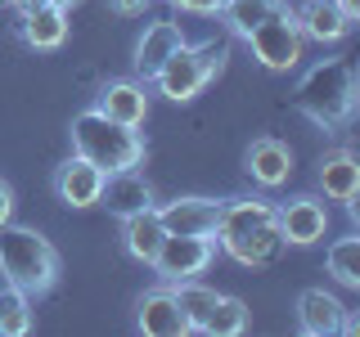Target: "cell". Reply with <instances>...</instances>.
Segmentation results:
<instances>
[{
  "label": "cell",
  "instance_id": "ba28073f",
  "mask_svg": "<svg viewBox=\"0 0 360 337\" xmlns=\"http://www.w3.org/2000/svg\"><path fill=\"white\" fill-rule=\"evenodd\" d=\"M167 234H198V239H217V220H221V198H202V194H185L158 207Z\"/></svg>",
  "mask_w": 360,
  "mask_h": 337
},
{
  "label": "cell",
  "instance_id": "d4e9b609",
  "mask_svg": "<svg viewBox=\"0 0 360 337\" xmlns=\"http://www.w3.org/2000/svg\"><path fill=\"white\" fill-rule=\"evenodd\" d=\"M248 329V306L239 297H217V306H212L207 315V324H202V333H212V337H239Z\"/></svg>",
  "mask_w": 360,
  "mask_h": 337
},
{
  "label": "cell",
  "instance_id": "3957f363",
  "mask_svg": "<svg viewBox=\"0 0 360 337\" xmlns=\"http://www.w3.org/2000/svg\"><path fill=\"white\" fill-rule=\"evenodd\" d=\"M0 275H5V284L22 288L27 297H45L54 288V279H59V252L32 225L5 220L0 225Z\"/></svg>",
  "mask_w": 360,
  "mask_h": 337
},
{
  "label": "cell",
  "instance_id": "ffe728a7",
  "mask_svg": "<svg viewBox=\"0 0 360 337\" xmlns=\"http://www.w3.org/2000/svg\"><path fill=\"white\" fill-rule=\"evenodd\" d=\"M162 239H167V230H162V220H158V207H144V211H135V216L122 220V247H127V256H135V261H144V265L153 261V252H158Z\"/></svg>",
  "mask_w": 360,
  "mask_h": 337
},
{
  "label": "cell",
  "instance_id": "5bb4252c",
  "mask_svg": "<svg viewBox=\"0 0 360 337\" xmlns=\"http://www.w3.org/2000/svg\"><path fill=\"white\" fill-rule=\"evenodd\" d=\"M185 45V32H180V22L172 18H153L149 27H144V37L135 41V72L144 77V81H153V72L162 67L172 54Z\"/></svg>",
  "mask_w": 360,
  "mask_h": 337
},
{
  "label": "cell",
  "instance_id": "e0dca14e",
  "mask_svg": "<svg viewBox=\"0 0 360 337\" xmlns=\"http://www.w3.org/2000/svg\"><path fill=\"white\" fill-rule=\"evenodd\" d=\"M342 315H347V306L333 297V292H324V288H307L297 297V329L307 337L338 333V329H342Z\"/></svg>",
  "mask_w": 360,
  "mask_h": 337
},
{
  "label": "cell",
  "instance_id": "f546056e",
  "mask_svg": "<svg viewBox=\"0 0 360 337\" xmlns=\"http://www.w3.org/2000/svg\"><path fill=\"white\" fill-rule=\"evenodd\" d=\"M50 5H59V9H72V5H82V0H50Z\"/></svg>",
  "mask_w": 360,
  "mask_h": 337
},
{
  "label": "cell",
  "instance_id": "8fae6325",
  "mask_svg": "<svg viewBox=\"0 0 360 337\" xmlns=\"http://www.w3.org/2000/svg\"><path fill=\"white\" fill-rule=\"evenodd\" d=\"M135 310H140L135 324H140V333H149V337H185V333H194V329H189V315L180 310V301L172 292V284L144 292Z\"/></svg>",
  "mask_w": 360,
  "mask_h": 337
},
{
  "label": "cell",
  "instance_id": "7402d4cb",
  "mask_svg": "<svg viewBox=\"0 0 360 337\" xmlns=\"http://www.w3.org/2000/svg\"><path fill=\"white\" fill-rule=\"evenodd\" d=\"M32 333V297L14 284L0 288V337H27Z\"/></svg>",
  "mask_w": 360,
  "mask_h": 337
},
{
  "label": "cell",
  "instance_id": "30bf717a",
  "mask_svg": "<svg viewBox=\"0 0 360 337\" xmlns=\"http://www.w3.org/2000/svg\"><path fill=\"white\" fill-rule=\"evenodd\" d=\"M95 207H108L117 220H127V216H135V211L153 207V189H149V180H144L140 166H122V171L104 176V189H99Z\"/></svg>",
  "mask_w": 360,
  "mask_h": 337
},
{
  "label": "cell",
  "instance_id": "44dd1931",
  "mask_svg": "<svg viewBox=\"0 0 360 337\" xmlns=\"http://www.w3.org/2000/svg\"><path fill=\"white\" fill-rule=\"evenodd\" d=\"M324 265H329V275L342 288H360V239H356V234L333 239L329 252H324Z\"/></svg>",
  "mask_w": 360,
  "mask_h": 337
},
{
  "label": "cell",
  "instance_id": "7a4b0ae2",
  "mask_svg": "<svg viewBox=\"0 0 360 337\" xmlns=\"http://www.w3.org/2000/svg\"><path fill=\"white\" fill-rule=\"evenodd\" d=\"M356 104H360V81H356V67L347 59L315 63L297 81V90H292V108L324 131H342L356 117Z\"/></svg>",
  "mask_w": 360,
  "mask_h": 337
},
{
  "label": "cell",
  "instance_id": "4fadbf2b",
  "mask_svg": "<svg viewBox=\"0 0 360 337\" xmlns=\"http://www.w3.org/2000/svg\"><path fill=\"white\" fill-rule=\"evenodd\" d=\"M18 32L32 50H59L68 41V9L50 5V0H27L18 18Z\"/></svg>",
  "mask_w": 360,
  "mask_h": 337
},
{
  "label": "cell",
  "instance_id": "277c9868",
  "mask_svg": "<svg viewBox=\"0 0 360 337\" xmlns=\"http://www.w3.org/2000/svg\"><path fill=\"white\" fill-rule=\"evenodd\" d=\"M72 153H82L86 162H95L99 171H122V166L144 162V135L135 126L104 117L99 108H86L72 117Z\"/></svg>",
  "mask_w": 360,
  "mask_h": 337
},
{
  "label": "cell",
  "instance_id": "7c38bea8",
  "mask_svg": "<svg viewBox=\"0 0 360 337\" xmlns=\"http://www.w3.org/2000/svg\"><path fill=\"white\" fill-rule=\"evenodd\" d=\"M99 189H104V171L95 162H86L82 153H72L68 162H59L54 171V194H59L63 207H95Z\"/></svg>",
  "mask_w": 360,
  "mask_h": 337
},
{
  "label": "cell",
  "instance_id": "6da1fadb",
  "mask_svg": "<svg viewBox=\"0 0 360 337\" xmlns=\"http://www.w3.org/2000/svg\"><path fill=\"white\" fill-rule=\"evenodd\" d=\"M217 247L239 265H270L279 256V216L266 198H225L217 220Z\"/></svg>",
  "mask_w": 360,
  "mask_h": 337
},
{
  "label": "cell",
  "instance_id": "9a60e30c",
  "mask_svg": "<svg viewBox=\"0 0 360 337\" xmlns=\"http://www.w3.org/2000/svg\"><path fill=\"white\" fill-rule=\"evenodd\" d=\"M243 162H248V176H252L262 189H279L292 176V149L284 140H275V135L252 140V149H248Z\"/></svg>",
  "mask_w": 360,
  "mask_h": 337
},
{
  "label": "cell",
  "instance_id": "cb8c5ba5",
  "mask_svg": "<svg viewBox=\"0 0 360 337\" xmlns=\"http://www.w3.org/2000/svg\"><path fill=\"white\" fill-rule=\"evenodd\" d=\"M172 292H176L180 310L189 315V329H194V333H202V324H207V315H212V306H217V297H221V292H217V288H202L198 279L172 284Z\"/></svg>",
  "mask_w": 360,
  "mask_h": 337
},
{
  "label": "cell",
  "instance_id": "4316f807",
  "mask_svg": "<svg viewBox=\"0 0 360 337\" xmlns=\"http://www.w3.org/2000/svg\"><path fill=\"white\" fill-rule=\"evenodd\" d=\"M108 5H112V14L135 18V14H144V9H149V0H108Z\"/></svg>",
  "mask_w": 360,
  "mask_h": 337
},
{
  "label": "cell",
  "instance_id": "484cf974",
  "mask_svg": "<svg viewBox=\"0 0 360 337\" xmlns=\"http://www.w3.org/2000/svg\"><path fill=\"white\" fill-rule=\"evenodd\" d=\"M176 9H185V14H217L221 0H172Z\"/></svg>",
  "mask_w": 360,
  "mask_h": 337
},
{
  "label": "cell",
  "instance_id": "9c48e42d",
  "mask_svg": "<svg viewBox=\"0 0 360 337\" xmlns=\"http://www.w3.org/2000/svg\"><path fill=\"white\" fill-rule=\"evenodd\" d=\"M275 216H279V239L292 243V247L320 243L324 230H329V207H324L320 198H311V194H297L292 202L275 207Z\"/></svg>",
  "mask_w": 360,
  "mask_h": 337
},
{
  "label": "cell",
  "instance_id": "603a6c76",
  "mask_svg": "<svg viewBox=\"0 0 360 337\" xmlns=\"http://www.w3.org/2000/svg\"><path fill=\"white\" fill-rule=\"evenodd\" d=\"M279 5H284V0H221L217 14L225 18V27H230L234 37H248V32H252L270 9H279Z\"/></svg>",
  "mask_w": 360,
  "mask_h": 337
},
{
  "label": "cell",
  "instance_id": "83f0119b",
  "mask_svg": "<svg viewBox=\"0 0 360 337\" xmlns=\"http://www.w3.org/2000/svg\"><path fill=\"white\" fill-rule=\"evenodd\" d=\"M9 216H14V189H9L5 180H0V225H5Z\"/></svg>",
  "mask_w": 360,
  "mask_h": 337
},
{
  "label": "cell",
  "instance_id": "f1b7e54d",
  "mask_svg": "<svg viewBox=\"0 0 360 337\" xmlns=\"http://www.w3.org/2000/svg\"><path fill=\"white\" fill-rule=\"evenodd\" d=\"M333 5H338V9H342V14H347V18H352V22L360 18V0H333Z\"/></svg>",
  "mask_w": 360,
  "mask_h": 337
},
{
  "label": "cell",
  "instance_id": "4dcf8cb0",
  "mask_svg": "<svg viewBox=\"0 0 360 337\" xmlns=\"http://www.w3.org/2000/svg\"><path fill=\"white\" fill-rule=\"evenodd\" d=\"M0 5H14V0H0Z\"/></svg>",
  "mask_w": 360,
  "mask_h": 337
},
{
  "label": "cell",
  "instance_id": "2e32d148",
  "mask_svg": "<svg viewBox=\"0 0 360 337\" xmlns=\"http://www.w3.org/2000/svg\"><path fill=\"white\" fill-rule=\"evenodd\" d=\"M104 117L122 121V126H144V117H149V90L140 81H108L99 90V104H95Z\"/></svg>",
  "mask_w": 360,
  "mask_h": 337
},
{
  "label": "cell",
  "instance_id": "8992f818",
  "mask_svg": "<svg viewBox=\"0 0 360 337\" xmlns=\"http://www.w3.org/2000/svg\"><path fill=\"white\" fill-rule=\"evenodd\" d=\"M243 41L252 45V59L262 67H270V72H288V67H297V59H302V27H297V14H292L288 5L270 9Z\"/></svg>",
  "mask_w": 360,
  "mask_h": 337
},
{
  "label": "cell",
  "instance_id": "d6986e66",
  "mask_svg": "<svg viewBox=\"0 0 360 337\" xmlns=\"http://www.w3.org/2000/svg\"><path fill=\"white\" fill-rule=\"evenodd\" d=\"M297 27H302V41H320V45H333L352 32V18L333 5V0H307L297 14Z\"/></svg>",
  "mask_w": 360,
  "mask_h": 337
},
{
  "label": "cell",
  "instance_id": "52a82bcc",
  "mask_svg": "<svg viewBox=\"0 0 360 337\" xmlns=\"http://www.w3.org/2000/svg\"><path fill=\"white\" fill-rule=\"evenodd\" d=\"M217 256V239H198V234H167L153 252V270L162 284H185V279H198L202 270Z\"/></svg>",
  "mask_w": 360,
  "mask_h": 337
},
{
  "label": "cell",
  "instance_id": "5b68a950",
  "mask_svg": "<svg viewBox=\"0 0 360 337\" xmlns=\"http://www.w3.org/2000/svg\"><path fill=\"white\" fill-rule=\"evenodd\" d=\"M221 63H225V45L221 41H202V45L185 41L172 59L153 72V86H158V95H167L172 104H185V99H194L198 90L221 72Z\"/></svg>",
  "mask_w": 360,
  "mask_h": 337
},
{
  "label": "cell",
  "instance_id": "ac0fdd59",
  "mask_svg": "<svg viewBox=\"0 0 360 337\" xmlns=\"http://www.w3.org/2000/svg\"><path fill=\"white\" fill-rule=\"evenodd\" d=\"M320 189H324V198L356 207V194H360V162H356L352 149H333V153L320 157Z\"/></svg>",
  "mask_w": 360,
  "mask_h": 337
}]
</instances>
